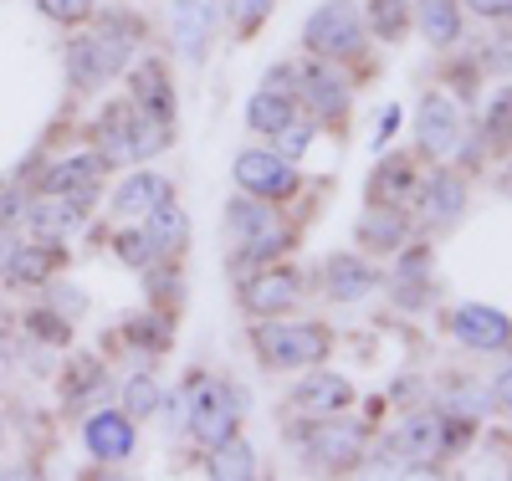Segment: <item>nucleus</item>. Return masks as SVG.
<instances>
[{"label": "nucleus", "mask_w": 512, "mask_h": 481, "mask_svg": "<svg viewBox=\"0 0 512 481\" xmlns=\"http://www.w3.org/2000/svg\"><path fill=\"white\" fill-rule=\"evenodd\" d=\"M308 47L318 57H354L364 47V26H359V11L349 0H328V6L308 21Z\"/></svg>", "instance_id": "obj_1"}, {"label": "nucleus", "mask_w": 512, "mask_h": 481, "mask_svg": "<svg viewBox=\"0 0 512 481\" xmlns=\"http://www.w3.org/2000/svg\"><path fill=\"white\" fill-rule=\"evenodd\" d=\"M190 430L205 446H221L226 435H236V400L221 379H195L190 389Z\"/></svg>", "instance_id": "obj_2"}, {"label": "nucleus", "mask_w": 512, "mask_h": 481, "mask_svg": "<svg viewBox=\"0 0 512 481\" xmlns=\"http://www.w3.org/2000/svg\"><path fill=\"white\" fill-rule=\"evenodd\" d=\"M128 57V36L123 31H108V36H88V41H72L67 52V67L82 87H103Z\"/></svg>", "instance_id": "obj_3"}, {"label": "nucleus", "mask_w": 512, "mask_h": 481, "mask_svg": "<svg viewBox=\"0 0 512 481\" xmlns=\"http://www.w3.org/2000/svg\"><path fill=\"white\" fill-rule=\"evenodd\" d=\"M456 441V430H451V420H441V415H410L390 441H384V451L390 456H400V461H436L446 446Z\"/></svg>", "instance_id": "obj_4"}, {"label": "nucleus", "mask_w": 512, "mask_h": 481, "mask_svg": "<svg viewBox=\"0 0 512 481\" xmlns=\"http://www.w3.org/2000/svg\"><path fill=\"white\" fill-rule=\"evenodd\" d=\"M154 149H164V128L159 123H144V118H134L128 108H118V113L103 118V164L108 159H144Z\"/></svg>", "instance_id": "obj_5"}, {"label": "nucleus", "mask_w": 512, "mask_h": 481, "mask_svg": "<svg viewBox=\"0 0 512 481\" xmlns=\"http://www.w3.org/2000/svg\"><path fill=\"white\" fill-rule=\"evenodd\" d=\"M256 348H262L267 364H282V369H297V364H318L323 359V333L318 328H287V323H267L256 333Z\"/></svg>", "instance_id": "obj_6"}, {"label": "nucleus", "mask_w": 512, "mask_h": 481, "mask_svg": "<svg viewBox=\"0 0 512 481\" xmlns=\"http://www.w3.org/2000/svg\"><path fill=\"white\" fill-rule=\"evenodd\" d=\"M236 180H241V190L256 195V200H282V195L297 190L292 164L277 159V154H262V149H246V154L236 159Z\"/></svg>", "instance_id": "obj_7"}, {"label": "nucleus", "mask_w": 512, "mask_h": 481, "mask_svg": "<svg viewBox=\"0 0 512 481\" xmlns=\"http://www.w3.org/2000/svg\"><path fill=\"white\" fill-rule=\"evenodd\" d=\"M226 215H231V231L246 241V261H262V256H272V251H282V231H277V221H272V210L267 205H251V200H231L226 205Z\"/></svg>", "instance_id": "obj_8"}, {"label": "nucleus", "mask_w": 512, "mask_h": 481, "mask_svg": "<svg viewBox=\"0 0 512 481\" xmlns=\"http://www.w3.org/2000/svg\"><path fill=\"white\" fill-rule=\"evenodd\" d=\"M451 328H456L461 343H472V348H507L512 343V323L502 313H492V308H461L451 318Z\"/></svg>", "instance_id": "obj_9"}, {"label": "nucleus", "mask_w": 512, "mask_h": 481, "mask_svg": "<svg viewBox=\"0 0 512 481\" xmlns=\"http://www.w3.org/2000/svg\"><path fill=\"white\" fill-rule=\"evenodd\" d=\"M88 451L98 461H123L134 451V425H128V415H113V410L93 415L88 420Z\"/></svg>", "instance_id": "obj_10"}, {"label": "nucleus", "mask_w": 512, "mask_h": 481, "mask_svg": "<svg viewBox=\"0 0 512 481\" xmlns=\"http://www.w3.org/2000/svg\"><path fill=\"white\" fill-rule=\"evenodd\" d=\"M456 139H461L456 108L446 98H425V108H420V144L431 154H446V149H456Z\"/></svg>", "instance_id": "obj_11"}, {"label": "nucleus", "mask_w": 512, "mask_h": 481, "mask_svg": "<svg viewBox=\"0 0 512 481\" xmlns=\"http://www.w3.org/2000/svg\"><path fill=\"white\" fill-rule=\"evenodd\" d=\"M349 400H354L349 379H333V374H318V379H308L303 389H297V405H303L308 415H338Z\"/></svg>", "instance_id": "obj_12"}, {"label": "nucleus", "mask_w": 512, "mask_h": 481, "mask_svg": "<svg viewBox=\"0 0 512 481\" xmlns=\"http://www.w3.org/2000/svg\"><path fill=\"white\" fill-rule=\"evenodd\" d=\"M26 221H31V231H36V236L57 241V236H72V231H77V205H72V200L47 195V200H36V205L26 210Z\"/></svg>", "instance_id": "obj_13"}, {"label": "nucleus", "mask_w": 512, "mask_h": 481, "mask_svg": "<svg viewBox=\"0 0 512 481\" xmlns=\"http://www.w3.org/2000/svg\"><path fill=\"white\" fill-rule=\"evenodd\" d=\"M246 302H251L256 313H282V308H292V302H297V277H292V272L256 277V282L246 287Z\"/></svg>", "instance_id": "obj_14"}, {"label": "nucleus", "mask_w": 512, "mask_h": 481, "mask_svg": "<svg viewBox=\"0 0 512 481\" xmlns=\"http://www.w3.org/2000/svg\"><path fill=\"white\" fill-rule=\"evenodd\" d=\"M98 169H103V159L98 154H82V159H67V164H52L47 169V195H67V190H88L93 180H98Z\"/></svg>", "instance_id": "obj_15"}, {"label": "nucleus", "mask_w": 512, "mask_h": 481, "mask_svg": "<svg viewBox=\"0 0 512 481\" xmlns=\"http://www.w3.org/2000/svg\"><path fill=\"white\" fill-rule=\"evenodd\" d=\"M185 236H190V226H185V215L169 205V200H159L154 210H149V246L154 251H180L185 246Z\"/></svg>", "instance_id": "obj_16"}, {"label": "nucleus", "mask_w": 512, "mask_h": 481, "mask_svg": "<svg viewBox=\"0 0 512 481\" xmlns=\"http://www.w3.org/2000/svg\"><path fill=\"white\" fill-rule=\"evenodd\" d=\"M303 93H308V103H313L323 118H338V113H344V103H349V87L338 82L333 72H323V67H313V72L303 77Z\"/></svg>", "instance_id": "obj_17"}, {"label": "nucleus", "mask_w": 512, "mask_h": 481, "mask_svg": "<svg viewBox=\"0 0 512 481\" xmlns=\"http://www.w3.org/2000/svg\"><path fill=\"white\" fill-rule=\"evenodd\" d=\"M308 451H313L323 466H349V461H354V451H359V430H349V425H338V430H318L313 441H308Z\"/></svg>", "instance_id": "obj_18"}, {"label": "nucleus", "mask_w": 512, "mask_h": 481, "mask_svg": "<svg viewBox=\"0 0 512 481\" xmlns=\"http://www.w3.org/2000/svg\"><path fill=\"white\" fill-rule=\"evenodd\" d=\"M159 200H169V185L159 180V174H134V180H128V185L118 190V200H113V205H118L123 215H134V210H144V215H149Z\"/></svg>", "instance_id": "obj_19"}, {"label": "nucleus", "mask_w": 512, "mask_h": 481, "mask_svg": "<svg viewBox=\"0 0 512 481\" xmlns=\"http://www.w3.org/2000/svg\"><path fill=\"white\" fill-rule=\"evenodd\" d=\"M420 31L436 41V47H451V41L461 36V16L451 0H420Z\"/></svg>", "instance_id": "obj_20"}, {"label": "nucleus", "mask_w": 512, "mask_h": 481, "mask_svg": "<svg viewBox=\"0 0 512 481\" xmlns=\"http://www.w3.org/2000/svg\"><path fill=\"white\" fill-rule=\"evenodd\" d=\"M359 241L374 246V251H390V246L405 241V221H400L395 210H369L364 221H359Z\"/></svg>", "instance_id": "obj_21"}, {"label": "nucleus", "mask_w": 512, "mask_h": 481, "mask_svg": "<svg viewBox=\"0 0 512 481\" xmlns=\"http://www.w3.org/2000/svg\"><path fill=\"white\" fill-rule=\"evenodd\" d=\"M461 180L456 174H436L431 180V190H425V215H431V221H456L461 215Z\"/></svg>", "instance_id": "obj_22"}, {"label": "nucleus", "mask_w": 512, "mask_h": 481, "mask_svg": "<svg viewBox=\"0 0 512 481\" xmlns=\"http://www.w3.org/2000/svg\"><path fill=\"white\" fill-rule=\"evenodd\" d=\"M369 287H374V272L359 267V261H349V256L328 267V292H333V297H349V302H354V297H364Z\"/></svg>", "instance_id": "obj_23"}, {"label": "nucleus", "mask_w": 512, "mask_h": 481, "mask_svg": "<svg viewBox=\"0 0 512 481\" xmlns=\"http://www.w3.org/2000/svg\"><path fill=\"white\" fill-rule=\"evenodd\" d=\"M205 6L200 0H180L175 6V36H180V47L190 52V57H200V47H205Z\"/></svg>", "instance_id": "obj_24"}, {"label": "nucleus", "mask_w": 512, "mask_h": 481, "mask_svg": "<svg viewBox=\"0 0 512 481\" xmlns=\"http://www.w3.org/2000/svg\"><path fill=\"white\" fill-rule=\"evenodd\" d=\"M246 118H251L256 134H277V128L292 123V103L282 93H262V98H251V113Z\"/></svg>", "instance_id": "obj_25"}, {"label": "nucleus", "mask_w": 512, "mask_h": 481, "mask_svg": "<svg viewBox=\"0 0 512 481\" xmlns=\"http://www.w3.org/2000/svg\"><path fill=\"white\" fill-rule=\"evenodd\" d=\"M210 471H216V476H256V456L236 441V435H226V441L216 446V461H210Z\"/></svg>", "instance_id": "obj_26"}, {"label": "nucleus", "mask_w": 512, "mask_h": 481, "mask_svg": "<svg viewBox=\"0 0 512 481\" xmlns=\"http://www.w3.org/2000/svg\"><path fill=\"white\" fill-rule=\"evenodd\" d=\"M139 108H149L159 123L169 118V82L154 62H144V72H139Z\"/></svg>", "instance_id": "obj_27"}, {"label": "nucleus", "mask_w": 512, "mask_h": 481, "mask_svg": "<svg viewBox=\"0 0 512 481\" xmlns=\"http://www.w3.org/2000/svg\"><path fill=\"white\" fill-rule=\"evenodd\" d=\"M6 267H11L16 282H41V277L52 272V251H16Z\"/></svg>", "instance_id": "obj_28"}, {"label": "nucleus", "mask_w": 512, "mask_h": 481, "mask_svg": "<svg viewBox=\"0 0 512 481\" xmlns=\"http://www.w3.org/2000/svg\"><path fill=\"white\" fill-rule=\"evenodd\" d=\"M123 395H128V415H149V410L159 405V384H154L149 374H134Z\"/></svg>", "instance_id": "obj_29"}, {"label": "nucleus", "mask_w": 512, "mask_h": 481, "mask_svg": "<svg viewBox=\"0 0 512 481\" xmlns=\"http://www.w3.org/2000/svg\"><path fill=\"white\" fill-rule=\"evenodd\" d=\"M36 6L47 11L52 21H82V16L93 11V0H36Z\"/></svg>", "instance_id": "obj_30"}, {"label": "nucleus", "mask_w": 512, "mask_h": 481, "mask_svg": "<svg viewBox=\"0 0 512 481\" xmlns=\"http://www.w3.org/2000/svg\"><path fill=\"white\" fill-rule=\"evenodd\" d=\"M277 134H282V154H303L313 144V128H303V123H287V128H277Z\"/></svg>", "instance_id": "obj_31"}, {"label": "nucleus", "mask_w": 512, "mask_h": 481, "mask_svg": "<svg viewBox=\"0 0 512 481\" xmlns=\"http://www.w3.org/2000/svg\"><path fill=\"white\" fill-rule=\"evenodd\" d=\"M267 6H272V0H236V6H231V16L241 21V31H251L256 21L267 16Z\"/></svg>", "instance_id": "obj_32"}, {"label": "nucleus", "mask_w": 512, "mask_h": 481, "mask_svg": "<svg viewBox=\"0 0 512 481\" xmlns=\"http://www.w3.org/2000/svg\"><path fill=\"white\" fill-rule=\"evenodd\" d=\"M379 31L400 36V6H395V0H384V6H379Z\"/></svg>", "instance_id": "obj_33"}, {"label": "nucleus", "mask_w": 512, "mask_h": 481, "mask_svg": "<svg viewBox=\"0 0 512 481\" xmlns=\"http://www.w3.org/2000/svg\"><path fill=\"white\" fill-rule=\"evenodd\" d=\"M395 128H400V108H390V113H379V139H374V149H384L395 139Z\"/></svg>", "instance_id": "obj_34"}, {"label": "nucleus", "mask_w": 512, "mask_h": 481, "mask_svg": "<svg viewBox=\"0 0 512 481\" xmlns=\"http://www.w3.org/2000/svg\"><path fill=\"white\" fill-rule=\"evenodd\" d=\"M118 251H123L128 261H134V267H139L144 251H149V241H144V236H123V241H118Z\"/></svg>", "instance_id": "obj_35"}, {"label": "nucleus", "mask_w": 512, "mask_h": 481, "mask_svg": "<svg viewBox=\"0 0 512 481\" xmlns=\"http://www.w3.org/2000/svg\"><path fill=\"white\" fill-rule=\"evenodd\" d=\"M456 405H461V410H472V415H482L492 400H487V395H477V389H461V395H456Z\"/></svg>", "instance_id": "obj_36"}, {"label": "nucleus", "mask_w": 512, "mask_h": 481, "mask_svg": "<svg viewBox=\"0 0 512 481\" xmlns=\"http://www.w3.org/2000/svg\"><path fill=\"white\" fill-rule=\"evenodd\" d=\"M472 11H482V16H507L512 11V0H466Z\"/></svg>", "instance_id": "obj_37"}, {"label": "nucleus", "mask_w": 512, "mask_h": 481, "mask_svg": "<svg viewBox=\"0 0 512 481\" xmlns=\"http://www.w3.org/2000/svg\"><path fill=\"white\" fill-rule=\"evenodd\" d=\"M507 123H512V93H507V98L492 108V128H507Z\"/></svg>", "instance_id": "obj_38"}, {"label": "nucleus", "mask_w": 512, "mask_h": 481, "mask_svg": "<svg viewBox=\"0 0 512 481\" xmlns=\"http://www.w3.org/2000/svg\"><path fill=\"white\" fill-rule=\"evenodd\" d=\"M16 256V236L6 231V226H0V267H6V261Z\"/></svg>", "instance_id": "obj_39"}, {"label": "nucleus", "mask_w": 512, "mask_h": 481, "mask_svg": "<svg viewBox=\"0 0 512 481\" xmlns=\"http://www.w3.org/2000/svg\"><path fill=\"white\" fill-rule=\"evenodd\" d=\"M497 400H502V405H512V369L497 379Z\"/></svg>", "instance_id": "obj_40"}, {"label": "nucleus", "mask_w": 512, "mask_h": 481, "mask_svg": "<svg viewBox=\"0 0 512 481\" xmlns=\"http://www.w3.org/2000/svg\"><path fill=\"white\" fill-rule=\"evenodd\" d=\"M507 190H512V169H507Z\"/></svg>", "instance_id": "obj_41"}, {"label": "nucleus", "mask_w": 512, "mask_h": 481, "mask_svg": "<svg viewBox=\"0 0 512 481\" xmlns=\"http://www.w3.org/2000/svg\"><path fill=\"white\" fill-rule=\"evenodd\" d=\"M0 374H6V359H0Z\"/></svg>", "instance_id": "obj_42"}]
</instances>
